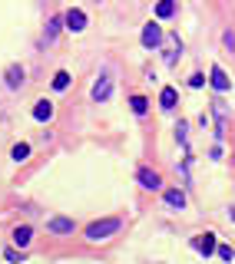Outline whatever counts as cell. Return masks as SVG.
<instances>
[{
  "label": "cell",
  "instance_id": "cell-21",
  "mask_svg": "<svg viewBox=\"0 0 235 264\" xmlns=\"http://www.w3.org/2000/svg\"><path fill=\"white\" fill-rule=\"evenodd\" d=\"M219 258H222V261H232V258H235V251L229 248V244H219Z\"/></svg>",
  "mask_w": 235,
  "mask_h": 264
},
{
  "label": "cell",
  "instance_id": "cell-4",
  "mask_svg": "<svg viewBox=\"0 0 235 264\" xmlns=\"http://www.w3.org/2000/svg\"><path fill=\"white\" fill-rule=\"evenodd\" d=\"M162 43V27L159 23H146L143 27V46L146 50H153V46Z\"/></svg>",
  "mask_w": 235,
  "mask_h": 264
},
{
  "label": "cell",
  "instance_id": "cell-23",
  "mask_svg": "<svg viewBox=\"0 0 235 264\" xmlns=\"http://www.w3.org/2000/svg\"><path fill=\"white\" fill-rule=\"evenodd\" d=\"M3 258H7V261H17V258H20V251H17V248H7V251H3Z\"/></svg>",
  "mask_w": 235,
  "mask_h": 264
},
{
  "label": "cell",
  "instance_id": "cell-11",
  "mask_svg": "<svg viewBox=\"0 0 235 264\" xmlns=\"http://www.w3.org/2000/svg\"><path fill=\"white\" fill-rule=\"evenodd\" d=\"M30 238H34V228H30V225H17V228H13V244H17L20 251L30 244Z\"/></svg>",
  "mask_w": 235,
  "mask_h": 264
},
{
  "label": "cell",
  "instance_id": "cell-8",
  "mask_svg": "<svg viewBox=\"0 0 235 264\" xmlns=\"http://www.w3.org/2000/svg\"><path fill=\"white\" fill-rule=\"evenodd\" d=\"M212 112H215V129H219V132H215V135L222 139V135H225V129H229V112H225V106H222V102H219V99H215V102H212Z\"/></svg>",
  "mask_w": 235,
  "mask_h": 264
},
{
  "label": "cell",
  "instance_id": "cell-5",
  "mask_svg": "<svg viewBox=\"0 0 235 264\" xmlns=\"http://www.w3.org/2000/svg\"><path fill=\"white\" fill-rule=\"evenodd\" d=\"M73 218H63V215H56V218L46 221V231H53V234H73Z\"/></svg>",
  "mask_w": 235,
  "mask_h": 264
},
{
  "label": "cell",
  "instance_id": "cell-3",
  "mask_svg": "<svg viewBox=\"0 0 235 264\" xmlns=\"http://www.w3.org/2000/svg\"><path fill=\"white\" fill-rule=\"evenodd\" d=\"M209 83H212L215 93H229V89H232V79L225 76L222 66H212V69H209Z\"/></svg>",
  "mask_w": 235,
  "mask_h": 264
},
{
  "label": "cell",
  "instance_id": "cell-16",
  "mask_svg": "<svg viewBox=\"0 0 235 264\" xmlns=\"http://www.w3.org/2000/svg\"><path fill=\"white\" fill-rule=\"evenodd\" d=\"M10 159H13V162H23V159H30V145H27V142H17V145L10 149Z\"/></svg>",
  "mask_w": 235,
  "mask_h": 264
},
{
  "label": "cell",
  "instance_id": "cell-15",
  "mask_svg": "<svg viewBox=\"0 0 235 264\" xmlns=\"http://www.w3.org/2000/svg\"><path fill=\"white\" fill-rule=\"evenodd\" d=\"M159 106H162V109H176V89L172 86H166L159 93Z\"/></svg>",
  "mask_w": 235,
  "mask_h": 264
},
{
  "label": "cell",
  "instance_id": "cell-7",
  "mask_svg": "<svg viewBox=\"0 0 235 264\" xmlns=\"http://www.w3.org/2000/svg\"><path fill=\"white\" fill-rule=\"evenodd\" d=\"M3 83H7V89H20L23 86V66L10 63L7 66V73H3Z\"/></svg>",
  "mask_w": 235,
  "mask_h": 264
},
{
  "label": "cell",
  "instance_id": "cell-26",
  "mask_svg": "<svg viewBox=\"0 0 235 264\" xmlns=\"http://www.w3.org/2000/svg\"><path fill=\"white\" fill-rule=\"evenodd\" d=\"M96 3H100V0H96Z\"/></svg>",
  "mask_w": 235,
  "mask_h": 264
},
{
  "label": "cell",
  "instance_id": "cell-19",
  "mask_svg": "<svg viewBox=\"0 0 235 264\" xmlns=\"http://www.w3.org/2000/svg\"><path fill=\"white\" fill-rule=\"evenodd\" d=\"M67 86H70V73H67V69H60V73L53 76V89H60V93H63Z\"/></svg>",
  "mask_w": 235,
  "mask_h": 264
},
{
  "label": "cell",
  "instance_id": "cell-22",
  "mask_svg": "<svg viewBox=\"0 0 235 264\" xmlns=\"http://www.w3.org/2000/svg\"><path fill=\"white\" fill-rule=\"evenodd\" d=\"M202 83H205V76H202V73H192V76H189V86H192V89H199Z\"/></svg>",
  "mask_w": 235,
  "mask_h": 264
},
{
  "label": "cell",
  "instance_id": "cell-1",
  "mask_svg": "<svg viewBox=\"0 0 235 264\" xmlns=\"http://www.w3.org/2000/svg\"><path fill=\"white\" fill-rule=\"evenodd\" d=\"M119 231V218H103V221H93L90 228H86V241H103V238H110Z\"/></svg>",
  "mask_w": 235,
  "mask_h": 264
},
{
  "label": "cell",
  "instance_id": "cell-20",
  "mask_svg": "<svg viewBox=\"0 0 235 264\" xmlns=\"http://www.w3.org/2000/svg\"><path fill=\"white\" fill-rule=\"evenodd\" d=\"M60 27H63V17H53V20L46 23V40H53L56 33H60Z\"/></svg>",
  "mask_w": 235,
  "mask_h": 264
},
{
  "label": "cell",
  "instance_id": "cell-25",
  "mask_svg": "<svg viewBox=\"0 0 235 264\" xmlns=\"http://www.w3.org/2000/svg\"><path fill=\"white\" fill-rule=\"evenodd\" d=\"M232 221H235V208H232Z\"/></svg>",
  "mask_w": 235,
  "mask_h": 264
},
{
  "label": "cell",
  "instance_id": "cell-14",
  "mask_svg": "<svg viewBox=\"0 0 235 264\" xmlns=\"http://www.w3.org/2000/svg\"><path fill=\"white\" fill-rule=\"evenodd\" d=\"M172 13H176V0H159L156 3V17L159 20H169Z\"/></svg>",
  "mask_w": 235,
  "mask_h": 264
},
{
  "label": "cell",
  "instance_id": "cell-24",
  "mask_svg": "<svg viewBox=\"0 0 235 264\" xmlns=\"http://www.w3.org/2000/svg\"><path fill=\"white\" fill-rule=\"evenodd\" d=\"M222 40H225V46H229V50H235V33H232V30H229V33H225V36H222Z\"/></svg>",
  "mask_w": 235,
  "mask_h": 264
},
{
  "label": "cell",
  "instance_id": "cell-9",
  "mask_svg": "<svg viewBox=\"0 0 235 264\" xmlns=\"http://www.w3.org/2000/svg\"><path fill=\"white\" fill-rule=\"evenodd\" d=\"M139 185L143 188H149V192H156L159 185H162V178H159V172H153V168H139Z\"/></svg>",
  "mask_w": 235,
  "mask_h": 264
},
{
  "label": "cell",
  "instance_id": "cell-2",
  "mask_svg": "<svg viewBox=\"0 0 235 264\" xmlns=\"http://www.w3.org/2000/svg\"><path fill=\"white\" fill-rule=\"evenodd\" d=\"M63 23H67V30H70V33H83V30H86V13L73 7V10L63 13Z\"/></svg>",
  "mask_w": 235,
  "mask_h": 264
},
{
  "label": "cell",
  "instance_id": "cell-13",
  "mask_svg": "<svg viewBox=\"0 0 235 264\" xmlns=\"http://www.w3.org/2000/svg\"><path fill=\"white\" fill-rule=\"evenodd\" d=\"M166 205H172V208H186V192H182V188H169L166 192Z\"/></svg>",
  "mask_w": 235,
  "mask_h": 264
},
{
  "label": "cell",
  "instance_id": "cell-18",
  "mask_svg": "<svg viewBox=\"0 0 235 264\" xmlns=\"http://www.w3.org/2000/svg\"><path fill=\"white\" fill-rule=\"evenodd\" d=\"M179 50H182V43L172 36V40H169V50H166V63H169V66L176 63V53H179Z\"/></svg>",
  "mask_w": 235,
  "mask_h": 264
},
{
  "label": "cell",
  "instance_id": "cell-6",
  "mask_svg": "<svg viewBox=\"0 0 235 264\" xmlns=\"http://www.w3.org/2000/svg\"><path fill=\"white\" fill-rule=\"evenodd\" d=\"M110 93H113V79H110V76H100L96 83H93V93H90V96L96 99V102H106V99H110Z\"/></svg>",
  "mask_w": 235,
  "mask_h": 264
},
{
  "label": "cell",
  "instance_id": "cell-17",
  "mask_svg": "<svg viewBox=\"0 0 235 264\" xmlns=\"http://www.w3.org/2000/svg\"><path fill=\"white\" fill-rule=\"evenodd\" d=\"M129 106H133V112H136V116H146V109H149L146 96H133V99H129Z\"/></svg>",
  "mask_w": 235,
  "mask_h": 264
},
{
  "label": "cell",
  "instance_id": "cell-10",
  "mask_svg": "<svg viewBox=\"0 0 235 264\" xmlns=\"http://www.w3.org/2000/svg\"><path fill=\"white\" fill-rule=\"evenodd\" d=\"M192 248H196L199 254H205V258H209V254L215 251V234H209V231H205V234H199V238L192 241Z\"/></svg>",
  "mask_w": 235,
  "mask_h": 264
},
{
  "label": "cell",
  "instance_id": "cell-12",
  "mask_svg": "<svg viewBox=\"0 0 235 264\" xmlns=\"http://www.w3.org/2000/svg\"><path fill=\"white\" fill-rule=\"evenodd\" d=\"M50 116H53V102H50V99H40V102H34V119H37V122H46Z\"/></svg>",
  "mask_w": 235,
  "mask_h": 264
}]
</instances>
